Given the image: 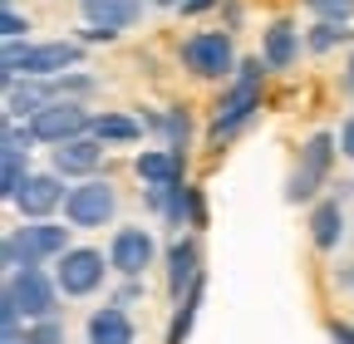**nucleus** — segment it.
<instances>
[{
  "label": "nucleus",
  "instance_id": "1",
  "mask_svg": "<svg viewBox=\"0 0 354 344\" xmlns=\"http://www.w3.org/2000/svg\"><path fill=\"white\" fill-rule=\"evenodd\" d=\"M84 64V45L79 39H50V45H25V39H6V59H0V84H10L20 74H35V79H55L64 69H79Z\"/></svg>",
  "mask_w": 354,
  "mask_h": 344
},
{
  "label": "nucleus",
  "instance_id": "2",
  "mask_svg": "<svg viewBox=\"0 0 354 344\" xmlns=\"http://www.w3.org/2000/svg\"><path fill=\"white\" fill-rule=\"evenodd\" d=\"M261 64L266 59H241L232 84H227V94L216 99V113H212V143L216 148L227 138H236L241 128L256 118V108H261Z\"/></svg>",
  "mask_w": 354,
  "mask_h": 344
},
{
  "label": "nucleus",
  "instance_id": "3",
  "mask_svg": "<svg viewBox=\"0 0 354 344\" xmlns=\"http://www.w3.org/2000/svg\"><path fill=\"white\" fill-rule=\"evenodd\" d=\"M69 231H74V227H55L50 217H39V222H30V227H15L6 241H0V261H6V271L59 261V256L69 251Z\"/></svg>",
  "mask_w": 354,
  "mask_h": 344
},
{
  "label": "nucleus",
  "instance_id": "4",
  "mask_svg": "<svg viewBox=\"0 0 354 344\" xmlns=\"http://www.w3.org/2000/svg\"><path fill=\"white\" fill-rule=\"evenodd\" d=\"M177 59H183L197 79H232L236 74V50H232V35L221 30H202V35H187L177 45Z\"/></svg>",
  "mask_w": 354,
  "mask_h": 344
},
{
  "label": "nucleus",
  "instance_id": "5",
  "mask_svg": "<svg viewBox=\"0 0 354 344\" xmlns=\"http://www.w3.org/2000/svg\"><path fill=\"white\" fill-rule=\"evenodd\" d=\"M335 153H339V138L335 133H310L305 148H300V162L290 172V182H286V202H310V197H315L325 187V178H330Z\"/></svg>",
  "mask_w": 354,
  "mask_h": 344
},
{
  "label": "nucleus",
  "instance_id": "6",
  "mask_svg": "<svg viewBox=\"0 0 354 344\" xmlns=\"http://www.w3.org/2000/svg\"><path fill=\"white\" fill-rule=\"evenodd\" d=\"M118 211V192L109 178H84L79 187H69L64 197V217L74 231H88V227H109Z\"/></svg>",
  "mask_w": 354,
  "mask_h": 344
},
{
  "label": "nucleus",
  "instance_id": "7",
  "mask_svg": "<svg viewBox=\"0 0 354 344\" xmlns=\"http://www.w3.org/2000/svg\"><path fill=\"white\" fill-rule=\"evenodd\" d=\"M6 295L20 305L25 320H44V315L59 310V295H64V290H59L55 276H44V266H20V271H10Z\"/></svg>",
  "mask_w": 354,
  "mask_h": 344
},
{
  "label": "nucleus",
  "instance_id": "8",
  "mask_svg": "<svg viewBox=\"0 0 354 344\" xmlns=\"http://www.w3.org/2000/svg\"><path fill=\"white\" fill-rule=\"evenodd\" d=\"M88 123H94V113H88L79 99H50V104L30 118V128H35L39 143H69V138L88 133Z\"/></svg>",
  "mask_w": 354,
  "mask_h": 344
},
{
  "label": "nucleus",
  "instance_id": "9",
  "mask_svg": "<svg viewBox=\"0 0 354 344\" xmlns=\"http://www.w3.org/2000/svg\"><path fill=\"white\" fill-rule=\"evenodd\" d=\"M104 251H94V246H69L64 256H59V266H55V280H59V290L64 295H94L99 285H104Z\"/></svg>",
  "mask_w": 354,
  "mask_h": 344
},
{
  "label": "nucleus",
  "instance_id": "10",
  "mask_svg": "<svg viewBox=\"0 0 354 344\" xmlns=\"http://www.w3.org/2000/svg\"><path fill=\"white\" fill-rule=\"evenodd\" d=\"M153 256H158V246H153L148 227H118L113 241H109V266L118 276H143L153 266Z\"/></svg>",
  "mask_w": 354,
  "mask_h": 344
},
{
  "label": "nucleus",
  "instance_id": "11",
  "mask_svg": "<svg viewBox=\"0 0 354 344\" xmlns=\"http://www.w3.org/2000/svg\"><path fill=\"white\" fill-rule=\"evenodd\" d=\"M64 197H69V192H64V178H59V172H30L25 187L15 192V207H20L25 222H39V217H50Z\"/></svg>",
  "mask_w": 354,
  "mask_h": 344
},
{
  "label": "nucleus",
  "instance_id": "12",
  "mask_svg": "<svg viewBox=\"0 0 354 344\" xmlns=\"http://www.w3.org/2000/svg\"><path fill=\"white\" fill-rule=\"evenodd\" d=\"M104 162V138H69V143H55V172L59 178H94Z\"/></svg>",
  "mask_w": 354,
  "mask_h": 344
},
{
  "label": "nucleus",
  "instance_id": "13",
  "mask_svg": "<svg viewBox=\"0 0 354 344\" xmlns=\"http://www.w3.org/2000/svg\"><path fill=\"white\" fill-rule=\"evenodd\" d=\"M79 10H84L88 30L123 35V30H133V25H138V15H143V0H84Z\"/></svg>",
  "mask_w": 354,
  "mask_h": 344
},
{
  "label": "nucleus",
  "instance_id": "14",
  "mask_svg": "<svg viewBox=\"0 0 354 344\" xmlns=\"http://www.w3.org/2000/svg\"><path fill=\"white\" fill-rule=\"evenodd\" d=\"M197 280H202V251H197V241L192 236L187 241H172V251H167V290H172V300H183Z\"/></svg>",
  "mask_w": 354,
  "mask_h": 344
},
{
  "label": "nucleus",
  "instance_id": "15",
  "mask_svg": "<svg viewBox=\"0 0 354 344\" xmlns=\"http://www.w3.org/2000/svg\"><path fill=\"white\" fill-rule=\"evenodd\" d=\"M133 172L153 187V182H183V172H187V153H177V148H143L138 157H133Z\"/></svg>",
  "mask_w": 354,
  "mask_h": 344
},
{
  "label": "nucleus",
  "instance_id": "16",
  "mask_svg": "<svg viewBox=\"0 0 354 344\" xmlns=\"http://www.w3.org/2000/svg\"><path fill=\"white\" fill-rule=\"evenodd\" d=\"M133 339H138V329L123 305H104L88 315V344H133Z\"/></svg>",
  "mask_w": 354,
  "mask_h": 344
},
{
  "label": "nucleus",
  "instance_id": "17",
  "mask_svg": "<svg viewBox=\"0 0 354 344\" xmlns=\"http://www.w3.org/2000/svg\"><path fill=\"white\" fill-rule=\"evenodd\" d=\"M339 236H344V207H339V197L315 202V211H310V241H315V251H335Z\"/></svg>",
  "mask_w": 354,
  "mask_h": 344
},
{
  "label": "nucleus",
  "instance_id": "18",
  "mask_svg": "<svg viewBox=\"0 0 354 344\" xmlns=\"http://www.w3.org/2000/svg\"><path fill=\"white\" fill-rule=\"evenodd\" d=\"M295 55H300V30H295L290 20H276L271 30H266V45H261L266 69H290Z\"/></svg>",
  "mask_w": 354,
  "mask_h": 344
},
{
  "label": "nucleus",
  "instance_id": "19",
  "mask_svg": "<svg viewBox=\"0 0 354 344\" xmlns=\"http://www.w3.org/2000/svg\"><path fill=\"white\" fill-rule=\"evenodd\" d=\"M88 133L104 138V143H138V138H143V123L128 118V113H94Z\"/></svg>",
  "mask_w": 354,
  "mask_h": 344
},
{
  "label": "nucleus",
  "instance_id": "20",
  "mask_svg": "<svg viewBox=\"0 0 354 344\" xmlns=\"http://www.w3.org/2000/svg\"><path fill=\"white\" fill-rule=\"evenodd\" d=\"M25 178H30V153H0V197L15 202Z\"/></svg>",
  "mask_w": 354,
  "mask_h": 344
},
{
  "label": "nucleus",
  "instance_id": "21",
  "mask_svg": "<svg viewBox=\"0 0 354 344\" xmlns=\"http://www.w3.org/2000/svg\"><path fill=\"white\" fill-rule=\"evenodd\" d=\"M344 39H349V20H320V25H310V35H305V45L315 50V55H325V50L344 45Z\"/></svg>",
  "mask_w": 354,
  "mask_h": 344
},
{
  "label": "nucleus",
  "instance_id": "22",
  "mask_svg": "<svg viewBox=\"0 0 354 344\" xmlns=\"http://www.w3.org/2000/svg\"><path fill=\"white\" fill-rule=\"evenodd\" d=\"M197 300H202V280L177 300V315H172V329H167V344H187V329H192V315H197Z\"/></svg>",
  "mask_w": 354,
  "mask_h": 344
},
{
  "label": "nucleus",
  "instance_id": "23",
  "mask_svg": "<svg viewBox=\"0 0 354 344\" xmlns=\"http://www.w3.org/2000/svg\"><path fill=\"white\" fill-rule=\"evenodd\" d=\"M162 133H167V148L187 153V133H192V123H187V108H167V113H162Z\"/></svg>",
  "mask_w": 354,
  "mask_h": 344
},
{
  "label": "nucleus",
  "instance_id": "24",
  "mask_svg": "<svg viewBox=\"0 0 354 344\" xmlns=\"http://www.w3.org/2000/svg\"><path fill=\"white\" fill-rule=\"evenodd\" d=\"M25 334L30 344H64V325L55 315H44V320H25Z\"/></svg>",
  "mask_w": 354,
  "mask_h": 344
},
{
  "label": "nucleus",
  "instance_id": "25",
  "mask_svg": "<svg viewBox=\"0 0 354 344\" xmlns=\"http://www.w3.org/2000/svg\"><path fill=\"white\" fill-rule=\"evenodd\" d=\"M35 143H39L35 128H30V123L20 128V118H10V123H6V148H0V153H30Z\"/></svg>",
  "mask_w": 354,
  "mask_h": 344
},
{
  "label": "nucleus",
  "instance_id": "26",
  "mask_svg": "<svg viewBox=\"0 0 354 344\" xmlns=\"http://www.w3.org/2000/svg\"><path fill=\"white\" fill-rule=\"evenodd\" d=\"M310 10H315L320 20H349L354 15V0H305Z\"/></svg>",
  "mask_w": 354,
  "mask_h": 344
},
{
  "label": "nucleus",
  "instance_id": "27",
  "mask_svg": "<svg viewBox=\"0 0 354 344\" xmlns=\"http://www.w3.org/2000/svg\"><path fill=\"white\" fill-rule=\"evenodd\" d=\"M25 30H30V20H25L15 6L0 10V35H6V39H25Z\"/></svg>",
  "mask_w": 354,
  "mask_h": 344
},
{
  "label": "nucleus",
  "instance_id": "28",
  "mask_svg": "<svg viewBox=\"0 0 354 344\" xmlns=\"http://www.w3.org/2000/svg\"><path fill=\"white\" fill-rule=\"evenodd\" d=\"M339 153L354 157V118H344V128H339Z\"/></svg>",
  "mask_w": 354,
  "mask_h": 344
},
{
  "label": "nucleus",
  "instance_id": "29",
  "mask_svg": "<svg viewBox=\"0 0 354 344\" xmlns=\"http://www.w3.org/2000/svg\"><path fill=\"white\" fill-rule=\"evenodd\" d=\"M143 295V285H138V276H128V285L118 290V305H133V300Z\"/></svg>",
  "mask_w": 354,
  "mask_h": 344
},
{
  "label": "nucleus",
  "instance_id": "30",
  "mask_svg": "<svg viewBox=\"0 0 354 344\" xmlns=\"http://www.w3.org/2000/svg\"><path fill=\"white\" fill-rule=\"evenodd\" d=\"M330 339H335V344H354V325H339V320H335V325H330Z\"/></svg>",
  "mask_w": 354,
  "mask_h": 344
},
{
  "label": "nucleus",
  "instance_id": "31",
  "mask_svg": "<svg viewBox=\"0 0 354 344\" xmlns=\"http://www.w3.org/2000/svg\"><path fill=\"white\" fill-rule=\"evenodd\" d=\"M216 0H183V15H202V10H212Z\"/></svg>",
  "mask_w": 354,
  "mask_h": 344
},
{
  "label": "nucleus",
  "instance_id": "32",
  "mask_svg": "<svg viewBox=\"0 0 354 344\" xmlns=\"http://www.w3.org/2000/svg\"><path fill=\"white\" fill-rule=\"evenodd\" d=\"M0 344H30L25 329H0Z\"/></svg>",
  "mask_w": 354,
  "mask_h": 344
},
{
  "label": "nucleus",
  "instance_id": "33",
  "mask_svg": "<svg viewBox=\"0 0 354 344\" xmlns=\"http://www.w3.org/2000/svg\"><path fill=\"white\" fill-rule=\"evenodd\" d=\"M344 89L354 94V55H349V64H344Z\"/></svg>",
  "mask_w": 354,
  "mask_h": 344
},
{
  "label": "nucleus",
  "instance_id": "34",
  "mask_svg": "<svg viewBox=\"0 0 354 344\" xmlns=\"http://www.w3.org/2000/svg\"><path fill=\"white\" fill-rule=\"evenodd\" d=\"M153 6H167V10H183V0H153Z\"/></svg>",
  "mask_w": 354,
  "mask_h": 344
},
{
  "label": "nucleus",
  "instance_id": "35",
  "mask_svg": "<svg viewBox=\"0 0 354 344\" xmlns=\"http://www.w3.org/2000/svg\"><path fill=\"white\" fill-rule=\"evenodd\" d=\"M344 285H349V290H354V266H349V271H344Z\"/></svg>",
  "mask_w": 354,
  "mask_h": 344
}]
</instances>
